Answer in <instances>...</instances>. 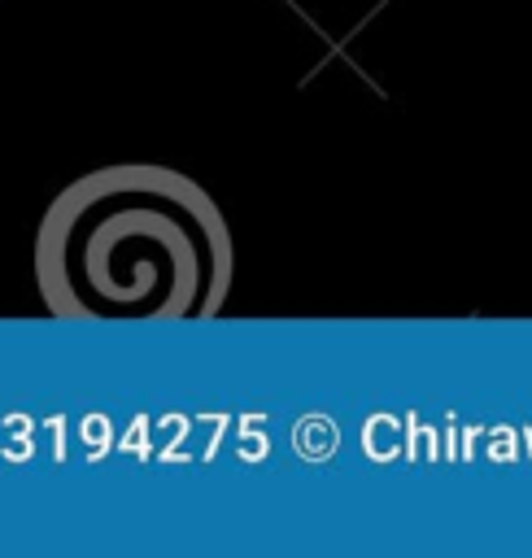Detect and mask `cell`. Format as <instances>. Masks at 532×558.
<instances>
[{"mask_svg":"<svg viewBox=\"0 0 532 558\" xmlns=\"http://www.w3.org/2000/svg\"><path fill=\"white\" fill-rule=\"evenodd\" d=\"M231 275L235 244L214 196L153 161L78 174L35 231V283L57 318H209Z\"/></svg>","mask_w":532,"mask_h":558,"instance_id":"1","label":"cell"}]
</instances>
